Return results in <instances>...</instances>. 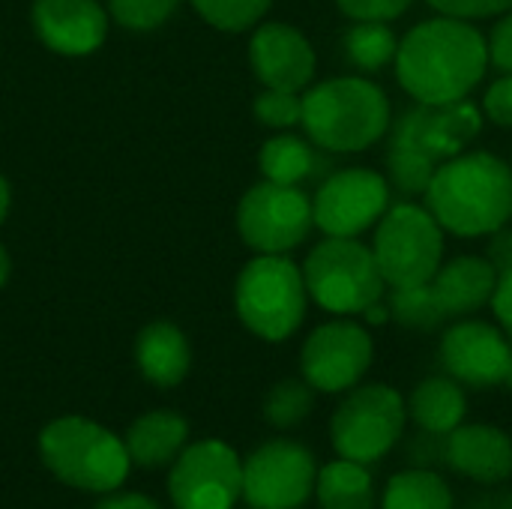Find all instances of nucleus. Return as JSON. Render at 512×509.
Instances as JSON below:
<instances>
[{
	"instance_id": "nucleus-1",
	"label": "nucleus",
	"mask_w": 512,
	"mask_h": 509,
	"mask_svg": "<svg viewBox=\"0 0 512 509\" xmlns=\"http://www.w3.org/2000/svg\"><path fill=\"white\" fill-rule=\"evenodd\" d=\"M396 78L420 105L468 99L489 69L486 33L465 18L435 15L414 24L396 48Z\"/></svg>"
},
{
	"instance_id": "nucleus-2",
	"label": "nucleus",
	"mask_w": 512,
	"mask_h": 509,
	"mask_svg": "<svg viewBox=\"0 0 512 509\" xmlns=\"http://www.w3.org/2000/svg\"><path fill=\"white\" fill-rule=\"evenodd\" d=\"M426 210L456 237H489L512 219V165L486 150H465L438 165Z\"/></svg>"
},
{
	"instance_id": "nucleus-3",
	"label": "nucleus",
	"mask_w": 512,
	"mask_h": 509,
	"mask_svg": "<svg viewBox=\"0 0 512 509\" xmlns=\"http://www.w3.org/2000/svg\"><path fill=\"white\" fill-rule=\"evenodd\" d=\"M303 129L330 153H363L393 126L387 93L363 75H339L303 93Z\"/></svg>"
},
{
	"instance_id": "nucleus-4",
	"label": "nucleus",
	"mask_w": 512,
	"mask_h": 509,
	"mask_svg": "<svg viewBox=\"0 0 512 509\" xmlns=\"http://www.w3.org/2000/svg\"><path fill=\"white\" fill-rule=\"evenodd\" d=\"M39 456L60 483L96 495L120 489L132 465L126 444L87 417L51 420L39 435Z\"/></svg>"
},
{
	"instance_id": "nucleus-5",
	"label": "nucleus",
	"mask_w": 512,
	"mask_h": 509,
	"mask_svg": "<svg viewBox=\"0 0 512 509\" xmlns=\"http://www.w3.org/2000/svg\"><path fill=\"white\" fill-rule=\"evenodd\" d=\"M306 300L303 270L285 255H258L237 276V315L264 342L294 336L306 318Z\"/></svg>"
},
{
	"instance_id": "nucleus-6",
	"label": "nucleus",
	"mask_w": 512,
	"mask_h": 509,
	"mask_svg": "<svg viewBox=\"0 0 512 509\" xmlns=\"http://www.w3.org/2000/svg\"><path fill=\"white\" fill-rule=\"evenodd\" d=\"M300 270L309 297L333 315H363L387 294L372 246L357 237H324Z\"/></svg>"
},
{
	"instance_id": "nucleus-7",
	"label": "nucleus",
	"mask_w": 512,
	"mask_h": 509,
	"mask_svg": "<svg viewBox=\"0 0 512 509\" xmlns=\"http://www.w3.org/2000/svg\"><path fill=\"white\" fill-rule=\"evenodd\" d=\"M372 255L387 288L429 285L444 264V228L426 204H390L375 225Z\"/></svg>"
},
{
	"instance_id": "nucleus-8",
	"label": "nucleus",
	"mask_w": 512,
	"mask_h": 509,
	"mask_svg": "<svg viewBox=\"0 0 512 509\" xmlns=\"http://www.w3.org/2000/svg\"><path fill=\"white\" fill-rule=\"evenodd\" d=\"M408 420L405 399L387 384H366L348 393L330 420V441L348 462L369 465L384 459L402 438Z\"/></svg>"
},
{
	"instance_id": "nucleus-9",
	"label": "nucleus",
	"mask_w": 512,
	"mask_h": 509,
	"mask_svg": "<svg viewBox=\"0 0 512 509\" xmlns=\"http://www.w3.org/2000/svg\"><path fill=\"white\" fill-rule=\"evenodd\" d=\"M312 228V201L297 186L264 180L240 198L237 231L258 255H285L297 249Z\"/></svg>"
},
{
	"instance_id": "nucleus-10",
	"label": "nucleus",
	"mask_w": 512,
	"mask_h": 509,
	"mask_svg": "<svg viewBox=\"0 0 512 509\" xmlns=\"http://www.w3.org/2000/svg\"><path fill=\"white\" fill-rule=\"evenodd\" d=\"M393 204V189L381 171L342 168L330 174L312 198V219L327 237H360L378 225Z\"/></svg>"
},
{
	"instance_id": "nucleus-11",
	"label": "nucleus",
	"mask_w": 512,
	"mask_h": 509,
	"mask_svg": "<svg viewBox=\"0 0 512 509\" xmlns=\"http://www.w3.org/2000/svg\"><path fill=\"white\" fill-rule=\"evenodd\" d=\"M168 492L177 509H234L243 495V465L225 441H198L174 459Z\"/></svg>"
},
{
	"instance_id": "nucleus-12",
	"label": "nucleus",
	"mask_w": 512,
	"mask_h": 509,
	"mask_svg": "<svg viewBox=\"0 0 512 509\" xmlns=\"http://www.w3.org/2000/svg\"><path fill=\"white\" fill-rule=\"evenodd\" d=\"M315 456L297 441H267L243 465V501L252 509H297L315 489Z\"/></svg>"
},
{
	"instance_id": "nucleus-13",
	"label": "nucleus",
	"mask_w": 512,
	"mask_h": 509,
	"mask_svg": "<svg viewBox=\"0 0 512 509\" xmlns=\"http://www.w3.org/2000/svg\"><path fill=\"white\" fill-rule=\"evenodd\" d=\"M375 357L372 336L354 321H327L303 345V381L321 393H342L360 384Z\"/></svg>"
},
{
	"instance_id": "nucleus-14",
	"label": "nucleus",
	"mask_w": 512,
	"mask_h": 509,
	"mask_svg": "<svg viewBox=\"0 0 512 509\" xmlns=\"http://www.w3.org/2000/svg\"><path fill=\"white\" fill-rule=\"evenodd\" d=\"M483 108L471 99L444 102V105H420L405 111L387 135L417 147L432 162H447L459 153H465L483 132Z\"/></svg>"
},
{
	"instance_id": "nucleus-15",
	"label": "nucleus",
	"mask_w": 512,
	"mask_h": 509,
	"mask_svg": "<svg viewBox=\"0 0 512 509\" xmlns=\"http://www.w3.org/2000/svg\"><path fill=\"white\" fill-rule=\"evenodd\" d=\"M438 357L444 372L462 387L489 390L504 384L512 342L504 336V330L486 321H459L447 327Z\"/></svg>"
},
{
	"instance_id": "nucleus-16",
	"label": "nucleus",
	"mask_w": 512,
	"mask_h": 509,
	"mask_svg": "<svg viewBox=\"0 0 512 509\" xmlns=\"http://www.w3.org/2000/svg\"><path fill=\"white\" fill-rule=\"evenodd\" d=\"M249 60L264 87L291 90V93L306 90L318 66L312 42L285 21L255 24L252 42H249Z\"/></svg>"
},
{
	"instance_id": "nucleus-17",
	"label": "nucleus",
	"mask_w": 512,
	"mask_h": 509,
	"mask_svg": "<svg viewBox=\"0 0 512 509\" xmlns=\"http://www.w3.org/2000/svg\"><path fill=\"white\" fill-rule=\"evenodd\" d=\"M33 30L63 57L93 54L108 33V12L99 0H36Z\"/></svg>"
},
{
	"instance_id": "nucleus-18",
	"label": "nucleus",
	"mask_w": 512,
	"mask_h": 509,
	"mask_svg": "<svg viewBox=\"0 0 512 509\" xmlns=\"http://www.w3.org/2000/svg\"><path fill=\"white\" fill-rule=\"evenodd\" d=\"M447 468L480 486H498L510 480V435L486 423H462L447 435Z\"/></svg>"
},
{
	"instance_id": "nucleus-19",
	"label": "nucleus",
	"mask_w": 512,
	"mask_h": 509,
	"mask_svg": "<svg viewBox=\"0 0 512 509\" xmlns=\"http://www.w3.org/2000/svg\"><path fill=\"white\" fill-rule=\"evenodd\" d=\"M429 285H432L438 306L453 321V318L474 315L492 303L498 273L483 255H462V258H453L450 264H441V270L435 273Z\"/></svg>"
},
{
	"instance_id": "nucleus-20",
	"label": "nucleus",
	"mask_w": 512,
	"mask_h": 509,
	"mask_svg": "<svg viewBox=\"0 0 512 509\" xmlns=\"http://www.w3.org/2000/svg\"><path fill=\"white\" fill-rule=\"evenodd\" d=\"M135 363L141 369V375L156 384V387H177L192 366V351L186 336L168 324V321H156L147 324L138 339H135Z\"/></svg>"
},
{
	"instance_id": "nucleus-21",
	"label": "nucleus",
	"mask_w": 512,
	"mask_h": 509,
	"mask_svg": "<svg viewBox=\"0 0 512 509\" xmlns=\"http://www.w3.org/2000/svg\"><path fill=\"white\" fill-rule=\"evenodd\" d=\"M189 426L174 411H150L138 417L126 432V453L135 465L144 468H162L180 456L186 447Z\"/></svg>"
},
{
	"instance_id": "nucleus-22",
	"label": "nucleus",
	"mask_w": 512,
	"mask_h": 509,
	"mask_svg": "<svg viewBox=\"0 0 512 509\" xmlns=\"http://www.w3.org/2000/svg\"><path fill=\"white\" fill-rule=\"evenodd\" d=\"M405 408H408V417L417 423V429L450 435L468 417V396L462 384L453 381L450 375H432L414 387Z\"/></svg>"
},
{
	"instance_id": "nucleus-23",
	"label": "nucleus",
	"mask_w": 512,
	"mask_h": 509,
	"mask_svg": "<svg viewBox=\"0 0 512 509\" xmlns=\"http://www.w3.org/2000/svg\"><path fill=\"white\" fill-rule=\"evenodd\" d=\"M321 509H372L375 507V483L372 474L348 459L324 465L315 480Z\"/></svg>"
},
{
	"instance_id": "nucleus-24",
	"label": "nucleus",
	"mask_w": 512,
	"mask_h": 509,
	"mask_svg": "<svg viewBox=\"0 0 512 509\" xmlns=\"http://www.w3.org/2000/svg\"><path fill=\"white\" fill-rule=\"evenodd\" d=\"M315 162L318 159H315V150L309 147V141L288 135V132L264 141V147L258 153L264 180L282 183V186H300L315 171Z\"/></svg>"
},
{
	"instance_id": "nucleus-25",
	"label": "nucleus",
	"mask_w": 512,
	"mask_h": 509,
	"mask_svg": "<svg viewBox=\"0 0 512 509\" xmlns=\"http://www.w3.org/2000/svg\"><path fill=\"white\" fill-rule=\"evenodd\" d=\"M345 57L360 72H381L396 60V30L390 21H354V27L342 39Z\"/></svg>"
},
{
	"instance_id": "nucleus-26",
	"label": "nucleus",
	"mask_w": 512,
	"mask_h": 509,
	"mask_svg": "<svg viewBox=\"0 0 512 509\" xmlns=\"http://www.w3.org/2000/svg\"><path fill=\"white\" fill-rule=\"evenodd\" d=\"M384 509H453V492L441 474L411 468L387 483Z\"/></svg>"
},
{
	"instance_id": "nucleus-27",
	"label": "nucleus",
	"mask_w": 512,
	"mask_h": 509,
	"mask_svg": "<svg viewBox=\"0 0 512 509\" xmlns=\"http://www.w3.org/2000/svg\"><path fill=\"white\" fill-rule=\"evenodd\" d=\"M384 303L390 309V321L402 324L405 330L417 333H435L450 318L438 306L432 285H414V288H387Z\"/></svg>"
},
{
	"instance_id": "nucleus-28",
	"label": "nucleus",
	"mask_w": 512,
	"mask_h": 509,
	"mask_svg": "<svg viewBox=\"0 0 512 509\" xmlns=\"http://www.w3.org/2000/svg\"><path fill=\"white\" fill-rule=\"evenodd\" d=\"M384 162H387L384 177H387L390 189H396V192H402L408 198L426 195V189H429V183H432V177L438 171V162H432L426 153H420L417 147H411V144H405V141H399L393 135L387 141Z\"/></svg>"
},
{
	"instance_id": "nucleus-29",
	"label": "nucleus",
	"mask_w": 512,
	"mask_h": 509,
	"mask_svg": "<svg viewBox=\"0 0 512 509\" xmlns=\"http://www.w3.org/2000/svg\"><path fill=\"white\" fill-rule=\"evenodd\" d=\"M312 408H315V393L306 381H297V378L279 381L264 399V417L276 429L300 426L312 414Z\"/></svg>"
},
{
	"instance_id": "nucleus-30",
	"label": "nucleus",
	"mask_w": 512,
	"mask_h": 509,
	"mask_svg": "<svg viewBox=\"0 0 512 509\" xmlns=\"http://www.w3.org/2000/svg\"><path fill=\"white\" fill-rule=\"evenodd\" d=\"M273 0H192V6L201 12V18L225 33H240L255 27Z\"/></svg>"
},
{
	"instance_id": "nucleus-31",
	"label": "nucleus",
	"mask_w": 512,
	"mask_h": 509,
	"mask_svg": "<svg viewBox=\"0 0 512 509\" xmlns=\"http://www.w3.org/2000/svg\"><path fill=\"white\" fill-rule=\"evenodd\" d=\"M255 117H258V123H264L270 129L300 126V120H303V96L291 93V90L264 87L255 96Z\"/></svg>"
},
{
	"instance_id": "nucleus-32",
	"label": "nucleus",
	"mask_w": 512,
	"mask_h": 509,
	"mask_svg": "<svg viewBox=\"0 0 512 509\" xmlns=\"http://www.w3.org/2000/svg\"><path fill=\"white\" fill-rule=\"evenodd\" d=\"M180 0H108L111 15L129 30H153L174 15Z\"/></svg>"
},
{
	"instance_id": "nucleus-33",
	"label": "nucleus",
	"mask_w": 512,
	"mask_h": 509,
	"mask_svg": "<svg viewBox=\"0 0 512 509\" xmlns=\"http://www.w3.org/2000/svg\"><path fill=\"white\" fill-rule=\"evenodd\" d=\"M405 459L411 468H423V471H435L438 465H447V435L417 429V435L405 441Z\"/></svg>"
},
{
	"instance_id": "nucleus-34",
	"label": "nucleus",
	"mask_w": 512,
	"mask_h": 509,
	"mask_svg": "<svg viewBox=\"0 0 512 509\" xmlns=\"http://www.w3.org/2000/svg\"><path fill=\"white\" fill-rule=\"evenodd\" d=\"M438 15H453L465 21H486L498 18L512 9V0H426Z\"/></svg>"
},
{
	"instance_id": "nucleus-35",
	"label": "nucleus",
	"mask_w": 512,
	"mask_h": 509,
	"mask_svg": "<svg viewBox=\"0 0 512 509\" xmlns=\"http://www.w3.org/2000/svg\"><path fill=\"white\" fill-rule=\"evenodd\" d=\"M342 15L351 21H396L402 18L414 0H336Z\"/></svg>"
},
{
	"instance_id": "nucleus-36",
	"label": "nucleus",
	"mask_w": 512,
	"mask_h": 509,
	"mask_svg": "<svg viewBox=\"0 0 512 509\" xmlns=\"http://www.w3.org/2000/svg\"><path fill=\"white\" fill-rule=\"evenodd\" d=\"M480 108H483V117H486V120H492L495 126H501V129H512V75L510 72H504L501 78H495V81L486 87Z\"/></svg>"
},
{
	"instance_id": "nucleus-37",
	"label": "nucleus",
	"mask_w": 512,
	"mask_h": 509,
	"mask_svg": "<svg viewBox=\"0 0 512 509\" xmlns=\"http://www.w3.org/2000/svg\"><path fill=\"white\" fill-rule=\"evenodd\" d=\"M486 42H489V63L512 75V9L498 15Z\"/></svg>"
},
{
	"instance_id": "nucleus-38",
	"label": "nucleus",
	"mask_w": 512,
	"mask_h": 509,
	"mask_svg": "<svg viewBox=\"0 0 512 509\" xmlns=\"http://www.w3.org/2000/svg\"><path fill=\"white\" fill-rule=\"evenodd\" d=\"M492 267H495V273L498 276H504V273H512V228L510 225H504V228H498V231H492L489 234V243H486V255H483Z\"/></svg>"
},
{
	"instance_id": "nucleus-39",
	"label": "nucleus",
	"mask_w": 512,
	"mask_h": 509,
	"mask_svg": "<svg viewBox=\"0 0 512 509\" xmlns=\"http://www.w3.org/2000/svg\"><path fill=\"white\" fill-rule=\"evenodd\" d=\"M492 312L504 330V336L512 342V273L498 276L495 294H492Z\"/></svg>"
},
{
	"instance_id": "nucleus-40",
	"label": "nucleus",
	"mask_w": 512,
	"mask_h": 509,
	"mask_svg": "<svg viewBox=\"0 0 512 509\" xmlns=\"http://www.w3.org/2000/svg\"><path fill=\"white\" fill-rule=\"evenodd\" d=\"M93 509H162L159 504H153L150 498H144V495H138V492H120L117 495V489L114 492H105V498L96 504Z\"/></svg>"
},
{
	"instance_id": "nucleus-41",
	"label": "nucleus",
	"mask_w": 512,
	"mask_h": 509,
	"mask_svg": "<svg viewBox=\"0 0 512 509\" xmlns=\"http://www.w3.org/2000/svg\"><path fill=\"white\" fill-rule=\"evenodd\" d=\"M462 509H512V489L477 492L471 501H465V507Z\"/></svg>"
},
{
	"instance_id": "nucleus-42",
	"label": "nucleus",
	"mask_w": 512,
	"mask_h": 509,
	"mask_svg": "<svg viewBox=\"0 0 512 509\" xmlns=\"http://www.w3.org/2000/svg\"><path fill=\"white\" fill-rule=\"evenodd\" d=\"M363 318H366L369 324H375V327H378V324H387V321H390V309H387V303H384V300H378V303H372V306L363 312Z\"/></svg>"
},
{
	"instance_id": "nucleus-43",
	"label": "nucleus",
	"mask_w": 512,
	"mask_h": 509,
	"mask_svg": "<svg viewBox=\"0 0 512 509\" xmlns=\"http://www.w3.org/2000/svg\"><path fill=\"white\" fill-rule=\"evenodd\" d=\"M9 201H12V195H9V183L0 177V225H3V219H6V213H9Z\"/></svg>"
},
{
	"instance_id": "nucleus-44",
	"label": "nucleus",
	"mask_w": 512,
	"mask_h": 509,
	"mask_svg": "<svg viewBox=\"0 0 512 509\" xmlns=\"http://www.w3.org/2000/svg\"><path fill=\"white\" fill-rule=\"evenodd\" d=\"M9 273H12V261H9V252L0 246V288L9 282Z\"/></svg>"
},
{
	"instance_id": "nucleus-45",
	"label": "nucleus",
	"mask_w": 512,
	"mask_h": 509,
	"mask_svg": "<svg viewBox=\"0 0 512 509\" xmlns=\"http://www.w3.org/2000/svg\"><path fill=\"white\" fill-rule=\"evenodd\" d=\"M504 387L512 390V357H510V366H507V375H504Z\"/></svg>"
},
{
	"instance_id": "nucleus-46",
	"label": "nucleus",
	"mask_w": 512,
	"mask_h": 509,
	"mask_svg": "<svg viewBox=\"0 0 512 509\" xmlns=\"http://www.w3.org/2000/svg\"><path fill=\"white\" fill-rule=\"evenodd\" d=\"M510 165H512V156H510Z\"/></svg>"
}]
</instances>
